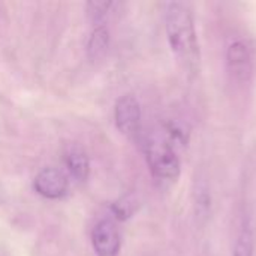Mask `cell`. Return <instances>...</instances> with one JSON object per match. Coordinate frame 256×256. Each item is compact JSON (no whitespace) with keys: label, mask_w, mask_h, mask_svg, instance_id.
I'll return each instance as SVG.
<instances>
[{"label":"cell","mask_w":256,"mask_h":256,"mask_svg":"<svg viewBox=\"0 0 256 256\" xmlns=\"http://www.w3.org/2000/svg\"><path fill=\"white\" fill-rule=\"evenodd\" d=\"M64 164L69 174L76 182H86L90 172V162L86 152L78 146H70L64 153Z\"/></svg>","instance_id":"obj_7"},{"label":"cell","mask_w":256,"mask_h":256,"mask_svg":"<svg viewBox=\"0 0 256 256\" xmlns=\"http://www.w3.org/2000/svg\"><path fill=\"white\" fill-rule=\"evenodd\" d=\"M226 68L231 78L237 82H248L252 76V54L243 40H236L226 51Z\"/></svg>","instance_id":"obj_4"},{"label":"cell","mask_w":256,"mask_h":256,"mask_svg":"<svg viewBox=\"0 0 256 256\" xmlns=\"http://www.w3.org/2000/svg\"><path fill=\"white\" fill-rule=\"evenodd\" d=\"M92 244L98 256H117L120 250V234L110 219L98 222L92 231Z\"/></svg>","instance_id":"obj_5"},{"label":"cell","mask_w":256,"mask_h":256,"mask_svg":"<svg viewBox=\"0 0 256 256\" xmlns=\"http://www.w3.org/2000/svg\"><path fill=\"white\" fill-rule=\"evenodd\" d=\"M110 45V33L105 26H99L92 32V36L88 39L87 51L92 60H99L108 50Z\"/></svg>","instance_id":"obj_8"},{"label":"cell","mask_w":256,"mask_h":256,"mask_svg":"<svg viewBox=\"0 0 256 256\" xmlns=\"http://www.w3.org/2000/svg\"><path fill=\"white\" fill-rule=\"evenodd\" d=\"M165 28L170 46L183 68L190 74L200 72L201 51L189 6L178 2L168 3L165 12Z\"/></svg>","instance_id":"obj_1"},{"label":"cell","mask_w":256,"mask_h":256,"mask_svg":"<svg viewBox=\"0 0 256 256\" xmlns=\"http://www.w3.org/2000/svg\"><path fill=\"white\" fill-rule=\"evenodd\" d=\"M117 129L128 138H135L141 130V106L135 96H122L114 108Z\"/></svg>","instance_id":"obj_3"},{"label":"cell","mask_w":256,"mask_h":256,"mask_svg":"<svg viewBox=\"0 0 256 256\" xmlns=\"http://www.w3.org/2000/svg\"><path fill=\"white\" fill-rule=\"evenodd\" d=\"M254 250H255L254 228L249 220H244L237 236L232 256H254Z\"/></svg>","instance_id":"obj_9"},{"label":"cell","mask_w":256,"mask_h":256,"mask_svg":"<svg viewBox=\"0 0 256 256\" xmlns=\"http://www.w3.org/2000/svg\"><path fill=\"white\" fill-rule=\"evenodd\" d=\"M34 190L48 200H58L68 192V178L57 168H44L34 177Z\"/></svg>","instance_id":"obj_6"},{"label":"cell","mask_w":256,"mask_h":256,"mask_svg":"<svg viewBox=\"0 0 256 256\" xmlns=\"http://www.w3.org/2000/svg\"><path fill=\"white\" fill-rule=\"evenodd\" d=\"M146 159L156 178L162 182H176L180 177V160L166 141L159 138L148 140L146 144Z\"/></svg>","instance_id":"obj_2"},{"label":"cell","mask_w":256,"mask_h":256,"mask_svg":"<svg viewBox=\"0 0 256 256\" xmlns=\"http://www.w3.org/2000/svg\"><path fill=\"white\" fill-rule=\"evenodd\" d=\"M88 6V15L94 20H99L100 16H104L108 9L112 6L111 2H92L87 4Z\"/></svg>","instance_id":"obj_11"},{"label":"cell","mask_w":256,"mask_h":256,"mask_svg":"<svg viewBox=\"0 0 256 256\" xmlns=\"http://www.w3.org/2000/svg\"><path fill=\"white\" fill-rule=\"evenodd\" d=\"M195 196H196V204H195L196 206V214L200 218H207L208 210H210V195H208L207 188L206 186L198 188Z\"/></svg>","instance_id":"obj_10"}]
</instances>
